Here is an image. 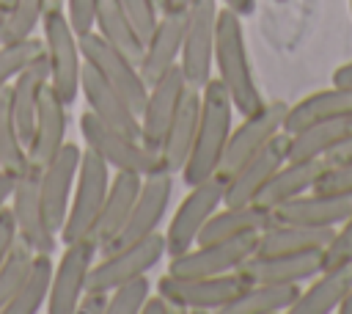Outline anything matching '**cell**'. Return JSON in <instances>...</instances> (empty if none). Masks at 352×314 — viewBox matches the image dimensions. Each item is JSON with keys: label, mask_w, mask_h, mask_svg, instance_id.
<instances>
[{"label": "cell", "mask_w": 352, "mask_h": 314, "mask_svg": "<svg viewBox=\"0 0 352 314\" xmlns=\"http://www.w3.org/2000/svg\"><path fill=\"white\" fill-rule=\"evenodd\" d=\"M41 17H44V0H14L11 8L3 14L0 41H19L33 36V30L41 25Z\"/></svg>", "instance_id": "74e56055"}, {"label": "cell", "mask_w": 352, "mask_h": 314, "mask_svg": "<svg viewBox=\"0 0 352 314\" xmlns=\"http://www.w3.org/2000/svg\"><path fill=\"white\" fill-rule=\"evenodd\" d=\"M302 284H248L220 314H280L300 297Z\"/></svg>", "instance_id": "1f68e13d"}, {"label": "cell", "mask_w": 352, "mask_h": 314, "mask_svg": "<svg viewBox=\"0 0 352 314\" xmlns=\"http://www.w3.org/2000/svg\"><path fill=\"white\" fill-rule=\"evenodd\" d=\"M349 215H352V196L324 193V190H305L302 196L272 209L275 223H297V226H319V229H336Z\"/></svg>", "instance_id": "ffe728a7"}, {"label": "cell", "mask_w": 352, "mask_h": 314, "mask_svg": "<svg viewBox=\"0 0 352 314\" xmlns=\"http://www.w3.org/2000/svg\"><path fill=\"white\" fill-rule=\"evenodd\" d=\"M349 289H352V264L322 270L300 292V297L292 303L289 314H330L338 308L341 297Z\"/></svg>", "instance_id": "4dcf8cb0"}, {"label": "cell", "mask_w": 352, "mask_h": 314, "mask_svg": "<svg viewBox=\"0 0 352 314\" xmlns=\"http://www.w3.org/2000/svg\"><path fill=\"white\" fill-rule=\"evenodd\" d=\"M198 116H201V88H190L184 91L182 102H179V110L168 127V135L162 140V163L165 168L176 176L182 174L184 168V160L192 149V140H195V129H198Z\"/></svg>", "instance_id": "4316f807"}, {"label": "cell", "mask_w": 352, "mask_h": 314, "mask_svg": "<svg viewBox=\"0 0 352 314\" xmlns=\"http://www.w3.org/2000/svg\"><path fill=\"white\" fill-rule=\"evenodd\" d=\"M38 55H44V39L38 36H28L19 41H0V88H6Z\"/></svg>", "instance_id": "8d00e7d4"}, {"label": "cell", "mask_w": 352, "mask_h": 314, "mask_svg": "<svg viewBox=\"0 0 352 314\" xmlns=\"http://www.w3.org/2000/svg\"><path fill=\"white\" fill-rule=\"evenodd\" d=\"M96 8H99V0H66V17L77 36H85L94 30Z\"/></svg>", "instance_id": "ee69618b"}, {"label": "cell", "mask_w": 352, "mask_h": 314, "mask_svg": "<svg viewBox=\"0 0 352 314\" xmlns=\"http://www.w3.org/2000/svg\"><path fill=\"white\" fill-rule=\"evenodd\" d=\"M63 143H66V105L47 83L41 102H38L33 135L28 143V163L36 168H44L60 151Z\"/></svg>", "instance_id": "603a6c76"}, {"label": "cell", "mask_w": 352, "mask_h": 314, "mask_svg": "<svg viewBox=\"0 0 352 314\" xmlns=\"http://www.w3.org/2000/svg\"><path fill=\"white\" fill-rule=\"evenodd\" d=\"M272 223V209L258 207V204H223L217 207L204 229L198 231L195 242H220L242 234H258Z\"/></svg>", "instance_id": "484cf974"}, {"label": "cell", "mask_w": 352, "mask_h": 314, "mask_svg": "<svg viewBox=\"0 0 352 314\" xmlns=\"http://www.w3.org/2000/svg\"><path fill=\"white\" fill-rule=\"evenodd\" d=\"M80 91L85 96L88 110L107 124L116 132H124L129 138H140V116L138 110L107 83L102 80L85 61H82V72H80Z\"/></svg>", "instance_id": "44dd1931"}, {"label": "cell", "mask_w": 352, "mask_h": 314, "mask_svg": "<svg viewBox=\"0 0 352 314\" xmlns=\"http://www.w3.org/2000/svg\"><path fill=\"white\" fill-rule=\"evenodd\" d=\"M324 163H352V138H346L333 151H327L324 154Z\"/></svg>", "instance_id": "681fc988"}, {"label": "cell", "mask_w": 352, "mask_h": 314, "mask_svg": "<svg viewBox=\"0 0 352 314\" xmlns=\"http://www.w3.org/2000/svg\"><path fill=\"white\" fill-rule=\"evenodd\" d=\"M140 185H143V176L135 174V171H113V179H110V190H107V198H104V207L99 212V220L94 226V234L91 240H96L99 251L121 231V226L126 223L129 212H132V204L140 193Z\"/></svg>", "instance_id": "d4e9b609"}, {"label": "cell", "mask_w": 352, "mask_h": 314, "mask_svg": "<svg viewBox=\"0 0 352 314\" xmlns=\"http://www.w3.org/2000/svg\"><path fill=\"white\" fill-rule=\"evenodd\" d=\"M80 52H82V61L102 80H107L138 110V116H140V110L146 105V96H148V83L143 80L138 63L129 61L118 47H113L110 41H104L96 30L80 36Z\"/></svg>", "instance_id": "9c48e42d"}, {"label": "cell", "mask_w": 352, "mask_h": 314, "mask_svg": "<svg viewBox=\"0 0 352 314\" xmlns=\"http://www.w3.org/2000/svg\"><path fill=\"white\" fill-rule=\"evenodd\" d=\"M223 190L226 182L220 176H212L206 182L190 185V193L182 198V204L176 207L168 231H165V251L168 256H179L184 251H190L198 240V231L204 229V223L209 220V215L223 207Z\"/></svg>", "instance_id": "8fae6325"}, {"label": "cell", "mask_w": 352, "mask_h": 314, "mask_svg": "<svg viewBox=\"0 0 352 314\" xmlns=\"http://www.w3.org/2000/svg\"><path fill=\"white\" fill-rule=\"evenodd\" d=\"M110 171L113 168L96 151H91L88 146L82 149L80 165H77V179H74V193L69 201V212H66V220L58 231L63 245L74 242V240H85L94 234V226L99 220V212H102L107 190H110V179H113Z\"/></svg>", "instance_id": "3957f363"}, {"label": "cell", "mask_w": 352, "mask_h": 314, "mask_svg": "<svg viewBox=\"0 0 352 314\" xmlns=\"http://www.w3.org/2000/svg\"><path fill=\"white\" fill-rule=\"evenodd\" d=\"M336 229L319 226H297V223H270L258 234L256 253H286V251H311L324 248Z\"/></svg>", "instance_id": "d6a6232c"}, {"label": "cell", "mask_w": 352, "mask_h": 314, "mask_svg": "<svg viewBox=\"0 0 352 314\" xmlns=\"http://www.w3.org/2000/svg\"><path fill=\"white\" fill-rule=\"evenodd\" d=\"M195 0H165L162 3V11H187Z\"/></svg>", "instance_id": "f5cc1de1"}, {"label": "cell", "mask_w": 352, "mask_h": 314, "mask_svg": "<svg viewBox=\"0 0 352 314\" xmlns=\"http://www.w3.org/2000/svg\"><path fill=\"white\" fill-rule=\"evenodd\" d=\"M261 234V231H258ZM258 234H242L220 242H195L190 251L170 256L168 273L170 275H220L234 273L239 264L256 253Z\"/></svg>", "instance_id": "9a60e30c"}, {"label": "cell", "mask_w": 352, "mask_h": 314, "mask_svg": "<svg viewBox=\"0 0 352 314\" xmlns=\"http://www.w3.org/2000/svg\"><path fill=\"white\" fill-rule=\"evenodd\" d=\"M16 240H19L16 220H14L11 207H6V209H3V215H0V264L6 262V256L11 253V248H14V242H16Z\"/></svg>", "instance_id": "f6af8a7d"}, {"label": "cell", "mask_w": 352, "mask_h": 314, "mask_svg": "<svg viewBox=\"0 0 352 314\" xmlns=\"http://www.w3.org/2000/svg\"><path fill=\"white\" fill-rule=\"evenodd\" d=\"M113 3L129 17V22L138 28V33H140L143 39L151 36V30L157 28L160 14H162L154 0H113Z\"/></svg>", "instance_id": "b9f144b4"}, {"label": "cell", "mask_w": 352, "mask_h": 314, "mask_svg": "<svg viewBox=\"0 0 352 314\" xmlns=\"http://www.w3.org/2000/svg\"><path fill=\"white\" fill-rule=\"evenodd\" d=\"M187 91V80H184V72L176 66H170L157 83L148 85V96H146V105L140 110V140L160 151L162 149V140L168 135V127L179 110V102Z\"/></svg>", "instance_id": "e0dca14e"}, {"label": "cell", "mask_w": 352, "mask_h": 314, "mask_svg": "<svg viewBox=\"0 0 352 314\" xmlns=\"http://www.w3.org/2000/svg\"><path fill=\"white\" fill-rule=\"evenodd\" d=\"M346 138H352V116L308 124L289 135L286 160H324V154L333 151Z\"/></svg>", "instance_id": "f546056e"}, {"label": "cell", "mask_w": 352, "mask_h": 314, "mask_svg": "<svg viewBox=\"0 0 352 314\" xmlns=\"http://www.w3.org/2000/svg\"><path fill=\"white\" fill-rule=\"evenodd\" d=\"M217 0H195L187 8L184 39L179 52V69L190 88H204L214 69V33H217Z\"/></svg>", "instance_id": "8992f818"}, {"label": "cell", "mask_w": 352, "mask_h": 314, "mask_svg": "<svg viewBox=\"0 0 352 314\" xmlns=\"http://www.w3.org/2000/svg\"><path fill=\"white\" fill-rule=\"evenodd\" d=\"M338 314H352V289L341 297V303H338V308H336Z\"/></svg>", "instance_id": "db71d44e"}, {"label": "cell", "mask_w": 352, "mask_h": 314, "mask_svg": "<svg viewBox=\"0 0 352 314\" xmlns=\"http://www.w3.org/2000/svg\"><path fill=\"white\" fill-rule=\"evenodd\" d=\"M96 256H99V245L91 237L66 242V251H63L58 267L52 270V284H50V295H47L50 314H74L77 311Z\"/></svg>", "instance_id": "4fadbf2b"}, {"label": "cell", "mask_w": 352, "mask_h": 314, "mask_svg": "<svg viewBox=\"0 0 352 314\" xmlns=\"http://www.w3.org/2000/svg\"><path fill=\"white\" fill-rule=\"evenodd\" d=\"M0 36H3V14H0Z\"/></svg>", "instance_id": "680465c9"}, {"label": "cell", "mask_w": 352, "mask_h": 314, "mask_svg": "<svg viewBox=\"0 0 352 314\" xmlns=\"http://www.w3.org/2000/svg\"><path fill=\"white\" fill-rule=\"evenodd\" d=\"M94 30L110 41L113 47H118L129 61L140 63L143 50H146V39L138 33V28L129 22V17L113 3V0H99L96 8V19H94Z\"/></svg>", "instance_id": "836d02e7"}, {"label": "cell", "mask_w": 352, "mask_h": 314, "mask_svg": "<svg viewBox=\"0 0 352 314\" xmlns=\"http://www.w3.org/2000/svg\"><path fill=\"white\" fill-rule=\"evenodd\" d=\"M151 295V278L148 273L135 275L118 286L110 289V303H107V314H140L146 297Z\"/></svg>", "instance_id": "ab89813d"}, {"label": "cell", "mask_w": 352, "mask_h": 314, "mask_svg": "<svg viewBox=\"0 0 352 314\" xmlns=\"http://www.w3.org/2000/svg\"><path fill=\"white\" fill-rule=\"evenodd\" d=\"M286 110H289V105L283 99H272V102H264L250 116H242V124L234 127L231 135H228V143H226L217 176L228 179L248 157H253L264 143H270L278 132H283Z\"/></svg>", "instance_id": "30bf717a"}, {"label": "cell", "mask_w": 352, "mask_h": 314, "mask_svg": "<svg viewBox=\"0 0 352 314\" xmlns=\"http://www.w3.org/2000/svg\"><path fill=\"white\" fill-rule=\"evenodd\" d=\"M311 190L324 193H349L352 196V163H324Z\"/></svg>", "instance_id": "7bdbcfd3"}, {"label": "cell", "mask_w": 352, "mask_h": 314, "mask_svg": "<svg viewBox=\"0 0 352 314\" xmlns=\"http://www.w3.org/2000/svg\"><path fill=\"white\" fill-rule=\"evenodd\" d=\"M99 256L102 259H96L91 273H88V286L85 289H104V292H110L113 286L154 270L160 264V259L168 256L165 234L151 231V234H146V237H140V240H135L129 245H121V248L99 253Z\"/></svg>", "instance_id": "52a82bcc"}, {"label": "cell", "mask_w": 352, "mask_h": 314, "mask_svg": "<svg viewBox=\"0 0 352 314\" xmlns=\"http://www.w3.org/2000/svg\"><path fill=\"white\" fill-rule=\"evenodd\" d=\"M107 303H110V292L104 289H85L80 297L77 311L82 314H107Z\"/></svg>", "instance_id": "bcb514c9"}, {"label": "cell", "mask_w": 352, "mask_h": 314, "mask_svg": "<svg viewBox=\"0 0 352 314\" xmlns=\"http://www.w3.org/2000/svg\"><path fill=\"white\" fill-rule=\"evenodd\" d=\"M80 132L85 138V146L91 151H96L113 171H135L140 176H148V174H157V171H168L160 151L148 149L140 138H129L124 132L110 129L91 110H85L80 116Z\"/></svg>", "instance_id": "5b68a950"}, {"label": "cell", "mask_w": 352, "mask_h": 314, "mask_svg": "<svg viewBox=\"0 0 352 314\" xmlns=\"http://www.w3.org/2000/svg\"><path fill=\"white\" fill-rule=\"evenodd\" d=\"M66 11V0H44V11Z\"/></svg>", "instance_id": "11a10c76"}, {"label": "cell", "mask_w": 352, "mask_h": 314, "mask_svg": "<svg viewBox=\"0 0 352 314\" xmlns=\"http://www.w3.org/2000/svg\"><path fill=\"white\" fill-rule=\"evenodd\" d=\"M80 154L82 149L72 140H66L60 146V151L41 168V201H44V215L52 226V231L58 234L66 212H69V201L74 193V179H77V165H80Z\"/></svg>", "instance_id": "d6986e66"}, {"label": "cell", "mask_w": 352, "mask_h": 314, "mask_svg": "<svg viewBox=\"0 0 352 314\" xmlns=\"http://www.w3.org/2000/svg\"><path fill=\"white\" fill-rule=\"evenodd\" d=\"M14 220H16V231L19 240H25L33 251L38 253H52L58 234L52 231L47 215H44V201H41V168L30 165L16 174L14 182V193L8 201Z\"/></svg>", "instance_id": "7c38bea8"}, {"label": "cell", "mask_w": 352, "mask_h": 314, "mask_svg": "<svg viewBox=\"0 0 352 314\" xmlns=\"http://www.w3.org/2000/svg\"><path fill=\"white\" fill-rule=\"evenodd\" d=\"M220 3H223V8H228V11L239 14L242 19H245V17H250V14L256 11V0H220Z\"/></svg>", "instance_id": "816d5d0a"}, {"label": "cell", "mask_w": 352, "mask_h": 314, "mask_svg": "<svg viewBox=\"0 0 352 314\" xmlns=\"http://www.w3.org/2000/svg\"><path fill=\"white\" fill-rule=\"evenodd\" d=\"M184 22H187V11H162L160 14V22L151 30V36L146 39V50L138 63V69L148 85L157 83L170 66L179 63Z\"/></svg>", "instance_id": "7402d4cb"}, {"label": "cell", "mask_w": 352, "mask_h": 314, "mask_svg": "<svg viewBox=\"0 0 352 314\" xmlns=\"http://www.w3.org/2000/svg\"><path fill=\"white\" fill-rule=\"evenodd\" d=\"M330 80H333V85H341V88H352V61H346V63L336 66Z\"/></svg>", "instance_id": "f907efd6"}, {"label": "cell", "mask_w": 352, "mask_h": 314, "mask_svg": "<svg viewBox=\"0 0 352 314\" xmlns=\"http://www.w3.org/2000/svg\"><path fill=\"white\" fill-rule=\"evenodd\" d=\"M11 3H14V0H0V14H6V11L11 8Z\"/></svg>", "instance_id": "9f6ffc18"}, {"label": "cell", "mask_w": 352, "mask_h": 314, "mask_svg": "<svg viewBox=\"0 0 352 314\" xmlns=\"http://www.w3.org/2000/svg\"><path fill=\"white\" fill-rule=\"evenodd\" d=\"M140 314H182V308H179L170 297H165L162 292H154V295L146 297Z\"/></svg>", "instance_id": "7dc6e473"}, {"label": "cell", "mask_w": 352, "mask_h": 314, "mask_svg": "<svg viewBox=\"0 0 352 314\" xmlns=\"http://www.w3.org/2000/svg\"><path fill=\"white\" fill-rule=\"evenodd\" d=\"M214 69L217 80L231 96V105L239 116H250L264 105L258 83L253 77V66L248 58L242 17L220 8L217 11V33H214Z\"/></svg>", "instance_id": "7a4b0ae2"}, {"label": "cell", "mask_w": 352, "mask_h": 314, "mask_svg": "<svg viewBox=\"0 0 352 314\" xmlns=\"http://www.w3.org/2000/svg\"><path fill=\"white\" fill-rule=\"evenodd\" d=\"M289 149V132H278L270 143H264L253 157H248L226 182L223 204H250L256 193L264 187V182L286 163Z\"/></svg>", "instance_id": "ac0fdd59"}, {"label": "cell", "mask_w": 352, "mask_h": 314, "mask_svg": "<svg viewBox=\"0 0 352 314\" xmlns=\"http://www.w3.org/2000/svg\"><path fill=\"white\" fill-rule=\"evenodd\" d=\"M154 3H157V6H160V11H162V3H165V0H154Z\"/></svg>", "instance_id": "6f0895ef"}, {"label": "cell", "mask_w": 352, "mask_h": 314, "mask_svg": "<svg viewBox=\"0 0 352 314\" xmlns=\"http://www.w3.org/2000/svg\"><path fill=\"white\" fill-rule=\"evenodd\" d=\"M322 248L286 251V253H253L239 264V275L248 284H305L322 273Z\"/></svg>", "instance_id": "2e32d148"}, {"label": "cell", "mask_w": 352, "mask_h": 314, "mask_svg": "<svg viewBox=\"0 0 352 314\" xmlns=\"http://www.w3.org/2000/svg\"><path fill=\"white\" fill-rule=\"evenodd\" d=\"M322 270H330V267H346L352 264V215L336 226L330 242L322 248Z\"/></svg>", "instance_id": "60d3db41"}, {"label": "cell", "mask_w": 352, "mask_h": 314, "mask_svg": "<svg viewBox=\"0 0 352 314\" xmlns=\"http://www.w3.org/2000/svg\"><path fill=\"white\" fill-rule=\"evenodd\" d=\"M14 182H16V174H11V171L0 168V215H3V209L8 207V201H11Z\"/></svg>", "instance_id": "c3c4849f"}, {"label": "cell", "mask_w": 352, "mask_h": 314, "mask_svg": "<svg viewBox=\"0 0 352 314\" xmlns=\"http://www.w3.org/2000/svg\"><path fill=\"white\" fill-rule=\"evenodd\" d=\"M44 55L50 66V88L60 96L69 107L80 94V72H82V52L80 36L74 33L66 11H44Z\"/></svg>", "instance_id": "277c9868"}, {"label": "cell", "mask_w": 352, "mask_h": 314, "mask_svg": "<svg viewBox=\"0 0 352 314\" xmlns=\"http://www.w3.org/2000/svg\"><path fill=\"white\" fill-rule=\"evenodd\" d=\"M234 124V105L228 91L223 88V83L217 77H212L204 88H201V116H198V129H195V140L192 149L184 160L182 168V179L187 185H198L206 182L212 176H217L228 135Z\"/></svg>", "instance_id": "6da1fadb"}, {"label": "cell", "mask_w": 352, "mask_h": 314, "mask_svg": "<svg viewBox=\"0 0 352 314\" xmlns=\"http://www.w3.org/2000/svg\"><path fill=\"white\" fill-rule=\"evenodd\" d=\"M338 116H352V88H341V85L319 88V91L302 96L300 102L289 105L283 132L292 135V132H297L308 124L338 118Z\"/></svg>", "instance_id": "f1b7e54d"}, {"label": "cell", "mask_w": 352, "mask_h": 314, "mask_svg": "<svg viewBox=\"0 0 352 314\" xmlns=\"http://www.w3.org/2000/svg\"><path fill=\"white\" fill-rule=\"evenodd\" d=\"M47 83H50L47 55H38L30 66H25L8 83V91H11V113H14V121H16V129H19V138L25 143V149L30 143L36 113H38V102H41V94H44Z\"/></svg>", "instance_id": "cb8c5ba5"}, {"label": "cell", "mask_w": 352, "mask_h": 314, "mask_svg": "<svg viewBox=\"0 0 352 314\" xmlns=\"http://www.w3.org/2000/svg\"><path fill=\"white\" fill-rule=\"evenodd\" d=\"M52 256L50 253H33L30 267L25 273L22 286L16 289V295L8 300V306L3 308V314H36L47 306V295H50V284H52Z\"/></svg>", "instance_id": "e575fe53"}, {"label": "cell", "mask_w": 352, "mask_h": 314, "mask_svg": "<svg viewBox=\"0 0 352 314\" xmlns=\"http://www.w3.org/2000/svg\"><path fill=\"white\" fill-rule=\"evenodd\" d=\"M248 281L234 273L220 275H170L165 273L157 281V292L170 297L182 311H223Z\"/></svg>", "instance_id": "ba28073f"}, {"label": "cell", "mask_w": 352, "mask_h": 314, "mask_svg": "<svg viewBox=\"0 0 352 314\" xmlns=\"http://www.w3.org/2000/svg\"><path fill=\"white\" fill-rule=\"evenodd\" d=\"M0 168L11 174H22L28 168V149L19 138L14 113H11V91L0 88Z\"/></svg>", "instance_id": "d590c367"}, {"label": "cell", "mask_w": 352, "mask_h": 314, "mask_svg": "<svg viewBox=\"0 0 352 314\" xmlns=\"http://www.w3.org/2000/svg\"><path fill=\"white\" fill-rule=\"evenodd\" d=\"M349 14H352V0H349Z\"/></svg>", "instance_id": "91938a15"}, {"label": "cell", "mask_w": 352, "mask_h": 314, "mask_svg": "<svg viewBox=\"0 0 352 314\" xmlns=\"http://www.w3.org/2000/svg\"><path fill=\"white\" fill-rule=\"evenodd\" d=\"M33 253H36V251H33L25 240H16L14 248H11V253L6 256V262L0 264V314H3V308L8 306V300L16 295V289L22 286Z\"/></svg>", "instance_id": "f35d334b"}, {"label": "cell", "mask_w": 352, "mask_h": 314, "mask_svg": "<svg viewBox=\"0 0 352 314\" xmlns=\"http://www.w3.org/2000/svg\"><path fill=\"white\" fill-rule=\"evenodd\" d=\"M275 3H286V0H275Z\"/></svg>", "instance_id": "94428289"}, {"label": "cell", "mask_w": 352, "mask_h": 314, "mask_svg": "<svg viewBox=\"0 0 352 314\" xmlns=\"http://www.w3.org/2000/svg\"><path fill=\"white\" fill-rule=\"evenodd\" d=\"M324 168V160H286L267 182L264 187L256 193L253 204L258 207H267V209H275L297 196H302L305 190L314 187L319 171Z\"/></svg>", "instance_id": "83f0119b"}, {"label": "cell", "mask_w": 352, "mask_h": 314, "mask_svg": "<svg viewBox=\"0 0 352 314\" xmlns=\"http://www.w3.org/2000/svg\"><path fill=\"white\" fill-rule=\"evenodd\" d=\"M170 196H173V174L170 171H157V174H148L143 176V185H140V193L132 204V212L126 218V223L121 226V231L99 251V253H107V251H116L121 245H129L151 231L160 229L165 212H168V204H170Z\"/></svg>", "instance_id": "5bb4252c"}]
</instances>
